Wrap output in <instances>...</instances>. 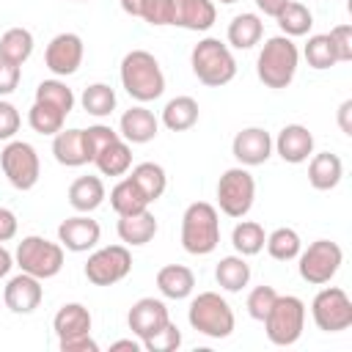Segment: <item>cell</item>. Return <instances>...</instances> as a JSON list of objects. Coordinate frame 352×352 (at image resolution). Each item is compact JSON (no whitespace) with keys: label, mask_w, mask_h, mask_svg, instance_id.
I'll use <instances>...</instances> for the list:
<instances>
[{"label":"cell","mask_w":352,"mask_h":352,"mask_svg":"<svg viewBox=\"0 0 352 352\" xmlns=\"http://www.w3.org/2000/svg\"><path fill=\"white\" fill-rule=\"evenodd\" d=\"M300 66V50L289 36H272L264 41L256 58V74L267 88H289Z\"/></svg>","instance_id":"1"},{"label":"cell","mask_w":352,"mask_h":352,"mask_svg":"<svg viewBox=\"0 0 352 352\" xmlns=\"http://www.w3.org/2000/svg\"><path fill=\"white\" fill-rule=\"evenodd\" d=\"M121 85L135 102H154L165 91L160 60L146 50H132L121 60Z\"/></svg>","instance_id":"2"},{"label":"cell","mask_w":352,"mask_h":352,"mask_svg":"<svg viewBox=\"0 0 352 352\" xmlns=\"http://www.w3.org/2000/svg\"><path fill=\"white\" fill-rule=\"evenodd\" d=\"M220 245V214L212 204L195 201L182 214V248L190 256H209Z\"/></svg>","instance_id":"3"},{"label":"cell","mask_w":352,"mask_h":352,"mask_svg":"<svg viewBox=\"0 0 352 352\" xmlns=\"http://www.w3.org/2000/svg\"><path fill=\"white\" fill-rule=\"evenodd\" d=\"M190 66H192V74L209 88H220L236 77V60H234L228 44H223L220 38H212V36L201 38L192 47Z\"/></svg>","instance_id":"4"},{"label":"cell","mask_w":352,"mask_h":352,"mask_svg":"<svg viewBox=\"0 0 352 352\" xmlns=\"http://www.w3.org/2000/svg\"><path fill=\"white\" fill-rule=\"evenodd\" d=\"M190 327L206 338H228L234 333V311L217 292H201L187 308Z\"/></svg>","instance_id":"5"},{"label":"cell","mask_w":352,"mask_h":352,"mask_svg":"<svg viewBox=\"0 0 352 352\" xmlns=\"http://www.w3.org/2000/svg\"><path fill=\"white\" fill-rule=\"evenodd\" d=\"M264 333L275 346H292L305 330V302L294 294H278L270 314L261 319Z\"/></svg>","instance_id":"6"},{"label":"cell","mask_w":352,"mask_h":352,"mask_svg":"<svg viewBox=\"0 0 352 352\" xmlns=\"http://www.w3.org/2000/svg\"><path fill=\"white\" fill-rule=\"evenodd\" d=\"M14 261L22 272H28L38 280H47V278H55L63 270V245L50 242L38 234H30L16 245Z\"/></svg>","instance_id":"7"},{"label":"cell","mask_w":352,"mask_h":352,"mask_svg":"<svg viewBox=\"0 0 352 352\" xmlns=\"http://www.w3.org/2000/svg\"><path fill=\"white\" fill-rule=\"evenodd\" d=\"M341 264H344V250L338 248V242L330 239H316L297 256V272L311 286L330 283L341 270Z\"/></svg>","instance_id":"8"},{"label":"cell","mask_w":352,"mask_h":352,"mask_svg":"<svg viewBox=\"0 0 352 352\" xmlns=\"http://www.w3.org/2000/svg\"><path fill=\"white\" fill-rule=\"evenodd\" d=\"M256 198V179L253 173L239 165L228 168L217 182V206L228 217H245Z\"/></svg>","instance_id":"9"},{"label":"cell","mask_w":352,"mask_h":352,"mask_svg":"<svg viewBox=\"0 0 352 352\" xmlns=\"http://www.w3.org/2000/svg\"><path fill=\"white\" fill-rule=\"evenodd\" d=\"M0 168L8 179L11 187L16 190H33L38 184V176H41V162H38V154L30 143L25 140H8L6 148L0 151Z\"/></svg>","instance_id":"10"},{"label":"cell","mask_w":352,"mask_h":352,"mask_svg":"<svg viewBox=\"0 0 352 352\" xmlns=\"http://www.w3.org/2000/svg\"><path fill=\"white\" fill-rule=\"evenodd\" d=\"M311 316L322 333H341L352 324V300L338 286L319 289L311 302Z\"/></svg>","instance_id":"11"},{"label":"cell","mask_w":352,"mask_h":352,"mask_svg":"<svg viewBox=\"0 0 352 352\" xmlns=\"http://www.w3.org/2000/svg\"><path fill=\"white\" fill-rule=\"evenodd\" d=\"M132 270V253L126 245H107L88 256L85 261V278L94 286H113L124 280Z\"/></svg>","instance_id":"12"},{"label":"cell","mask_w":352,"mask_h":352,"mask_svg":"<svg viewBox=\"0 0 352 352\" xmlns=\"http://www.w3.org/2000/svg\"><path fill=\"white\" fill-rule=\"evenodd\" d=\"M82 55H85V47L77 33H58L44 50V63L55 77H69L80 69Z\"/></svg>","instance_id":"13"},{"label":"cell","mask_w":352,"mask_h":352,"mask_svg":"<svg viewBox=\"0 0 352 352\" xmlns=\"http://www.w3.org/2000/svg\"><path fill=\"white\" fill-rule=\"evenodd\" d=\"M231 154L236 157L239 165L253 168V165H264L272 154V138L267 129L261 126H245L234 135L231 140Z\"/></svg>","instance_id":"14"},{"label":"cell","mask_w":352,"mask_h":352,"mask_svg":"<svg viewBox=\"0 0 352 352\" xmlns=\"http://www.w3.org/2000/svg\"><path fill=\"white\" fill-rule=\"evenodd\" d=\"M41 297H44L41 280L28 272L14 275L3 289V302L11 314H33L41 305Z\"/></svg>","instance_id":"15"},{"label":"cell","mask_w":352,"mask_h":352,"mask_svg":"<svg viewBox=\"0 0 352 352\" xmlns=\"http://www.w3.org/2000/svg\"><path fill=\"white\" fill-rule=\"evenodd\" d=\"M102 236V228L96 220H91L88 214H74V217H66L60 226H58V242L72 250V253H85L91 248H96Z\"/></svg>","instance_id":"16"},{"label":"cell","mask_w":352,"mask_h":352,"mask_svg":"<svg viewBox=\"0 0 352 352\" xmlns=\"http://www.w3.org/2000/svg\"><path fill=\"white\" fill-rule=\"evenodd\" d=\"M168 319H170L168 316V305L162 300H157V297H140L129 308V314H126V324H129V330L140 341H146L148 336H154Z\"/></svg>","instance_id":"17"},{"label":"cell","mask_w":352,"mask_h":352,"mask_svg":"<svg viewBox=\"0 0 352 352\" xmlns=\"http://www.w3.org/2000/svg\"><path fill=\"white\" fill-rule=\"evenodd\" d=\"M170 3V25L184 30H209L217 19V8L212 0H168Z\"/></svg>","instance_id":"18"},{"label":"cell","mask_w":352,"mask_h":352,"mask_svg":"<svg viewBox=\"0 0 352 352\" xmlns=\"http://www.w3.org/2000/svg\"><path fill=\"white\" fill-rule=\"evenodd\" d=\"M272 148L278 151V157L283 162L300 165V162H305L314 154V135L302 124H286L278 132V138L272 140Z\"/></svg>","instance_id":"19"},{"label":"cell","mask_w":352,"mask_h":352,"mask_svg":"<svg viewBox=\"0 0 352 352\" xmlns=\"http://www.w3.org/2000/svg\"><path fill=\"white\" fill-rule=\"evenodd\" d=\"M157 132H160V121H157L154 113L146 110L143 104L124 110V116H121V121H118V135H121L126 143H132V146H140V143L154 140Z\"/></svg>","instance_id":"20"},{"label":"cell","mask_w":352,"mask_h":352,"mask_svg":"<svg viewBox=\"0 0 352 352\" xmlns=\"http://www.w3.org/2000/svg\"><path fill=\"white\" fill-rule=\"evenodd\" d=\"M52 154L66 168H80V165L91 162L82 129H60L58 135H52Z\"/></svg>","instance_id":"21"},{"label":"cell","mask_w":352,"mask_h":352,"mask_svg":"<svg viewBox=\"0 0 352 352\" xmlns=\"http://www.w3.org/2000/svg\"><path fill=\"white\" fill-rule=\"evenodd\" d=\"M157 217L143 209V212H135V214H121L118 217V239L124 245H132V248H140L146 242H151L157 236Z\"/></svg>","instance_id":"22"},{"label":"cell","mask_w":352,"mask_h":352,"mask_svg":"<svg viewBox=\"0 0 352 352\" xmlns=\"http://www.w3.org/2000/svg\"><path fill=\"white\" fill-rule=\"evenodd\" d=\"M344 176V162L338 154H330V151H322V154H314L311 162H308V182L314 190H333L338 187Z\"/></svg>","instance_id":"23"},{"label":"cell","mask_w":352,"mask_h":352,"mask_svg":"<svg viewBox=\"0 0 352 352\" xmlns=\"http://www.w3.org/2000/svg\"><path fill=\"white\" fill-rule=\"evenodd\" d=\"M157 289L162 292V297L168 300H184L192 294L195 289V275L190 267L184 264H165L157 272Z\"/></svg>","instance_id":"24"},{"label":"cell","mask_w":352,"mask_h":352,"mask_svg":"<svg viewBox=\"0 0 352 352\" xmlns=\"http://www.w3.org/2000/svg\"><path fill=\"white\" fill-rule=\"evenodd\" d=\"M52 330H55L58 341L91 333V311L82 302H66L58 308V314L52 319Z\"/></svg>","instance_id":"25"},{"label":"cell","mask_w":352,"mask_h":352,"mask_svg":"<svg viewBox=\"0 0 352 352\" xmlns=\"http://www.w3.org/2000/svg\"><path fill=\"white\" fill-rule=\"evenodd\" d=\"M104 195H107V192H104V184H102L99 176H80V179H74L72 187H69V204H72V209H77L80 214H88V212L99 209L102 201H104Z\"/></svg>","instance_id":"26"},{"label":"cell","mask_w":352,"mask_h":352,"mask_svg":"<svg viewBox=\"0 0 352 352\" xmlns=\"http://www.w3.org/2000/svg\"><path fill=\"white\" fill-rule=\"evenodd\" d=\"M261 36H264V22L258 19V14H250V11L236 14L228 22V33H226V38L234 50H250L261 41Z\"/></svg>","instance_id":"27"},{"label":"cell","mask_w":352,"mask_h":352,"mask_svg":"<svg viewBox=\"0 0 352 352\" xmlns=\"http://www.w3.org/2000/svg\"><path fill=\"white\" fill-rule=\"evenodd\" d=\"M198 113L201 107L192 96H176L162 107V124L170 132H187L198 124Z\"/></svg>","instance_id":"28"},{"label":"cell","mask_w":352,"mask_h":352,"mask_svg":"<svg viewBox=\"0 0 352 352\" xmlns=\"http://www.w3.org/2000/svg\"><path fill=\"white\" fill-rule=\"evenodd\" d=\"M94 165L99 168L102 176H124L129 168H132V148L124 138L107 143L96 157H94Z\"/></svg>","instance_id":"29"},{"label":"cell","mask_w":352,"mask_h":352,"mask_svg":"<svg viewBox=\"0 0 352 352\" xmlns=\"http://www.w3.org/2000/svg\"><path fill=\"white\" fill-rule=\"evenodd\" d=\"M214 280L226 292H242L250 280V264L239 253L236 256H223L214 267Z\"/></svg>","instance_id":"30"},{"label":"cell","mask_w":352,"mask_h":352,"mask_svg":"<svg viewBox=\"0 0 352 352\" xmlns=\"http://www.w3.org/2000/svg\"><path fill=\"white\" fill-rule=\"evenodd\" d=\"M148 198L143 195V190L129 179V176H124L113 190H110V206H113V212L121 217V214H135V212H143V209H148Z\"/></svg>","instance_id":"31"},{"label":"cell","mask_w":352,"mask_h":352,"mask_svg":"<svg viewBox=\"0 0 352 352\" xmlns=\"http://www.w3.org/2000/svg\"><path fill=\"white\" fill-rule=\"evenodd\" d=\"M33 33L28 28H8L3 36H0V58L22 66L30 55H33Z\"/></svg>","instance_id":"32"},{"label":"cell","mask_w":352,"mask_h":352,"mask_svg":"<svg viewBox=\"0 0 352 352\" xmlns=\"http://www.w3.org/2000/svg\"><path fill=\"white\" fill-rule=\"evenodd\" d=\"M129 179L143 190V195L154 204L157 198H162L165 187H168V176H165V168L157 165V162H140L132 168Z\"/></svg>","instance_id":"33"},{"label":"cell","mask_w":352,"mask_h":352,"mask_svg":"<svg viewBox=\"0 0 352 352\" xmlns=\"http://www.w3.org/2000/svg\"><path fill=\"white\" fill-rule=\"evenodd\" d=\"M275 19H278L280 33H283V36H289V38L305 36V33L314 28V14H311V8H308V6H302V3H297V0H289V3H286V8H283Z\"/></svg>","instance_id":"34"},{"label":"cell","mask_w":352,"mask_h":352,"mask_svg":"<svg viewBox=\"0 0 352 352\" xmlns=\"http://www.w3.org/2000/svg\"><path fill=\"white\" fill-rule=\"evenodd\" d=\"M264 242H267V234H264L261 223H256V220H242L231 231V245H234V250L239 256H256V253H261Z\"/></svg>","instance_id":"35"},{"label":"cell","mask_w":352,"mask_h":352,"mask_svg":"<svg viewBox=\"0 0 352 352\" xmlns=\"http://www.w3.org/2000/svg\"><path fill=\"white\" fill-rule=\"evenodd\" d=\"M80 104L88 116H96V118H104L116 110V91L107 85V82H94L82 91L80 96Z\"/></svg>","instance_id":"36"},{"label":"cell","mask_w":352,"mask_h":352,"mask_svg":"<svg viewBox=\"0 0 352 352\" xmlns=\"http://www.w3.org/2000/svg\"><path fill=\"white\" fill-rule=\"evenodd\" d=\"M267 253L275 258V261H292V258H297L300 256V250H302V239H300V234L294 231V228H275L270 236H267Z\"/></svg>","instance_id":"37"},{"label":"cell","mask_w":352,"mask_h":352,"mask_svg":"<svg viewBox=\"0 0 352 352\" xmlns=\"http://www.w3.org/2000/svg\"><path fill=\"white\" fill-rule=\"evenodd\" d=\"M36 102L52 104L63 116H69L74 110V94H72V88L63 80H41L38 88H36Z\"/></svg>","instance_id":"38"},{"label":"cell","mask_w":352,"mask_h":352,"mask_svg":"<svg viewBox=\"0 0 352 352\" xmlns=\"http://www.w3.org/2000/svg\"><path fill=\"white\" fill-rule=\"evenodd\" d=\"M63 121H66V116L58 107L44 104V102H33V107L28 110V124L38 135H58L63 129Z\"/></svg>","instance_id":"39"},{"label":"cell","mask_w":352,"mask_h":352,"mask_svg":"<svg viewBox=\"0 0 352 352\" xmlns=\"http://www.w3.org/2000/svg\"><path fill=\"white\" fill-rule=\"evenodd\" d=\"M302 55H305L308 66H311V69H319V72H324V69H330V66L338 63V60H336V50H333V44H330V36H327V33L311 36L308 44H305V50H302Z\"/></svg>","instance_id":"40"},{"label":"cell","mask_w":352,"mask_h":352,"mask_svg":"<svg viewBox=\"0 0 352 352\" xmlns=\"http://www.w3.org/2000/svg\"><path fill=\"white\" fill-rule=\"evenodd\" d=\"M143 344V349H148V352H173V349H179V344H182V330L168 319L154 336H148L146 341H140Z\"/></svg>","instance_id":"41"},{"label":"cell","mask_w":352,"mask_h":352,"mask_svg":"<svg viewBox=\"0 0 352 352\" xmlns=\"http://www.w3.org/2000/svg\"><path fill=\"white\" fill-rule=\"evenodd\" d=\"M275 297H278V292H275L272 286H267V283L256 286V289L248 294V314H250L253 319H258V322H261V319L270 314V308H272Z\"/></svg>","instance_id":"42"},{"label":"cell","mask_w":352,"mask_h":352,"mask_svg":"<svg viewBox=\"0 0 352 352\" xmlns=\"http://www.w3.org/2000/svg\"><path fill=\"white\" fill-rule=\"evenodd\" d=\"M82 135H85V148H88V154H91V162H94V157H96L107 143H113V140L121 138L118 132H113V129L104 126V124H94V126L82 129Z\"/></svg>","instance_id":"43"},{"label":"cell","mask_w":352,"mask_h":352,"mask_svg":"<svg viewBox=\"0 0 352 352\" xmlns=\"http://www.w3.org/2000/svg\"><path fill=\"white\" fill-rule=\"evenodd\" d=\"M327 36H330V44L336 50V60L349 63L352 60V25H336Z\"/></svg>","instance_id":"44"},{"label":"cell","mask_w":352,"mask_h":352,"mask_svg":"<svg viewBox=\"0 0 352 352\" xmlns=\"http://www.w3.org/2000/svg\"><path fill=\"white\" fill-rule=\"evenodd\" d=\"M19 124H22L19 110L11 102H3L0 99V140H11L19 132Z\"/></svg>","instance_id":"45"},{"label":"cell","mask_w":352,"mask_h":352,"mask_svg":"<svg viewBox=\"0 0 352 352\" xmlns=\"http://www.w3.org/2000/svg\"><path fill=\"white\" fill-rule=\"evenodd\" d=\"M151 28H165L170 25V3L168 0H148V6L143 8V16Z\"/></svg>","instance_id":"46"},{"label":"cell","mask_w":352,"mask_h":352,"mask_svg":"<svg viewBox=\"0 0 352 352\" xmlns=\"http://www.w3.org/2000/svg\"><path fill=\"white\" fill-rule=\"evenodd\" d=\"M19 77H22V69L6 58H0V96H8L16 91L19 85Z\"/></svg>","instance_id":"47"},{"label":"cell","mask_w":352,"mask_h":352,"mask_svg":"<svg viewBox=\"0 0 352 352\" xmlns=\"http://www.w3.org/2000/svg\"><path fill=\"white\" fill-rule=\"evenodd\" d=\"M58 346H60V352H99V344L91 338V333L63 338V341H58Z\"/></svg>","instance_id":"48"},{"label":"cell","mask_w":352,"mask_h":352,"mask_svg":"<svg viewBox=\"0 0 352 352\" xmlns=\"http://www.w3.org/2000/svg\"><path fill=\"white\" fill-rule=\"evenodd\" d=\"M16 228H19V220L11 209L0 206V242H8L16 236Z\"/></svg>","instance_id":"49"},{"label":"cell","mask_w":352,"mask_h":352,"mask_svg":"<svg viewBox=\"0 0 352 352\" xmlns=\"http://www.w3.org/2000/svg\"><path fill=\"white\" fill-rule=\"evenodd\" d=\"M349 116H352V99H344L341 107H338V126H341L344 135H352V121H349Z\"/></svg>","instance_id":"50"},{"label":"cell","mask_w":352,"mask_h":352,"mask_svg":"<svg viewBox=\"0 0 352 352\" xmlns=\"http://www.w3.org/2000/svg\"><path fill=\"white\" fill-rule=\"evenodd\" d=\"M286 3H289V0H256L258 11H264L267 16H278V14L286 8Z\"/></svg>","instance_id":"51"},{"label":"cell","mask_w":352,"mask_h":352,"mask_svg":"<svg viewBox=\"0 0 352 352\" xmlns=\"http://www.w3.org/2000/svg\"><path fill=\"white\" fill-rule=\"evenodd\" d=\"M118 3H121L124 14H129V16H143V8L148 6V0H118Z\"/></svg>","instance_id":"52"},{"label":"cell","mask_w":352,"mask_h":352,"mask_svg":"<svg viewBox=\"0 0 352 352\" xmlns=\"http://www.w3.org/2000/svg\"><path fill=\"white\" fill-rule=\"evenodd\" d=\"M11 267H14V256L3 248V242H0V278H6L8 272H11Z\"/></svg>","instance_id":"53"},{"label":"cell","mask_w":352,"mask_h":352,"mask_svg":"<svg viewBox=\"0 0 352 352\" xmlns=\"http://www.w3.org/2000/svg\"><path fill=\"white\" fill-rule=\"evenodd\" d=\"M143 344H138V341H132V338H121V341H113L110 344V349L113 352H118V349H132V352H138Z\"/></svg>","instance_id":"54"},{"label":"cell","mask_w":352,"mask_h":352,"mask_svg":"<svg viewBox=\"0 0 352 352\" xmlns=\"http://www.w3.org/2000/svg\"><path fill=\"white\" fill-rule=\"evenodd\" d=\"M220 3H226V6H231V3H236V0H220Z\"/></svg>","instance_id":"55"},{"label":"cell","mask_w":352,"mask_h":352,"mask_svg":"<svg viewBox=\"0 0 352 352\" xmlns=\"http://www.w3.org/2000/svg\"><path fill=\"white\" fill-rule=\"evenodd\" d=\"M77 3H88V0H77Z\"/></svg>","instance_id":"56"}]
</instances>
